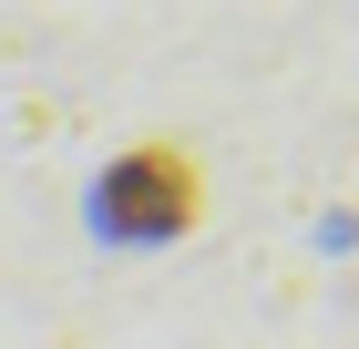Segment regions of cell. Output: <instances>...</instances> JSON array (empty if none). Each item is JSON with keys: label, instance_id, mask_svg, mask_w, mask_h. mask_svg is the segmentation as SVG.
I'll return each instance as SVG.
<instances>
[{"label": "cell", "instance_id": "cell-1", "mask_svg": "<svg viewBox=\"0 0 359 349\" xmlns=\"http://www.w3.org/2000/svg\"><path fill=\"white\" fill-rule=\"evenodd\" d=\"M195 216H205V175H195V154L185 144H134L123 164H103V185H93V226L103 237H134V246H154V237H185Z\"/></svg>", "mask_w": 359, "mask_h": 349}]
</instances>
